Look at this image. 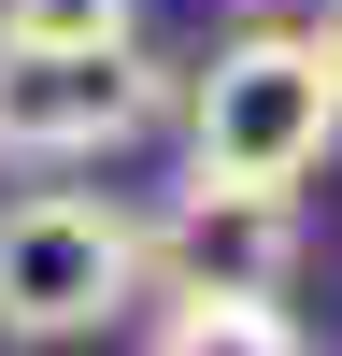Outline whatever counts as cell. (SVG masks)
<instances>
[{"mask_svg": "<svg viewBox=\"0 0 342 356\" xmlns=\"http://www.w3.org/2000/svg\"><path fill=\"white\" fill-rule=\"evenodd\" d=\"M328 72H342V0H328Z\"/></svg>", "mask_w": 342, "mask_h": 356, "instance_id": "cell-7", "label": "cell"}, {"mask_svg": "<svg viewBox=\"0 0 342 356\" xmlns=\"http://www.w3.org/2000/svg\"><path fill=\"white\" fill-rule=\"evenodd\" d=\"M142 285H300V186H186L142 228Z\"/></svg>", "mask_w": 342, "mask_h": 356, "instance_id": "cell-4", "label": "cell"}, {"mask_svg": "<svg viewBox=\"0 0 342 356\" xmlns=\"http://www.w3.org/2000/svg\"><path fill=\"white\" fill-rule=\"evenodd\" d=\"M142 300V214L86 186H15L0 200V342H86Z\"/></svg>", "mask_w": 342, "mask_h": 356, "instance_id": "cell-2", "label": "cell"}, {"mask_svg": "<svg viewBox=\"0 0 342 356\" xmlns=\"http://www.w3.org/2000/svg\"><path fill=\"white\" fill-rule=\"evenodd\" d=\"M0 43H142V0H0Z\"/></svg>", "mask_w": 342, "mask_h": 356, "instance_id": "cell-6", "label": "cell"}, {"mask_svg": "<svg viewBox=\"0 0 342 356\" xmlns=\"http://www.w3.org/2000/svg\"><path fill=\"white\" fill-rule=\"evenodd\" d=\"M157 342L171 356H300V314L256 285H157Z\"/></svg>", "mask_w": 342, "mask_h": 356, "instance_id": "cell-5", "label": "cell"}, {"mask_svg": "<svg viewBox=\"0 0 342 356\" xmlns=\"http://www.w3.org/2000/svg\"><path fill=\"white\" fill-rule=\"evenodd\" d=\"M256 15H271V0H256Z\"/></svg>", "mask_w": 342, "mask_h": 356, "instance_id": "cell-8", "label": "cell"}, {"mask_svg": "<svg viewBox=\"0 0 342 356\" xmlns=\"http://www.w3.org/2000/svg\"><path fill=\"white\" fill-rule=\"evenodd\" d=\"M186 186H314L342 143V72L328 29H228L214 57L186 72Z\"/></svg>", "mask_w": 342, "mask_h": 356, "instance_id": "cell-1", "label": "cell"}, {"mask_svg": "<svg viewBox=\"0 0 342 356\" xmlns=\"http://www.w3.org/2000/svg\"><path fill=\"white\" fill-rule=\"evenodd\" d=\"M171 114V57L142 43H0V171H86Z\"/></svg>", "mask_w": 342, "mask_h": 356, "instance_id": "cell-3", "label": "cell"}]
</instances>
